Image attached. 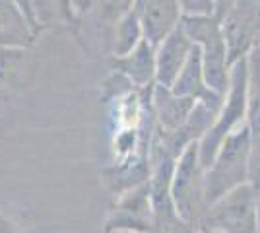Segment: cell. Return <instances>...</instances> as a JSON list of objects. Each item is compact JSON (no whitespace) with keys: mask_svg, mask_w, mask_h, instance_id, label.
<instances>
[{"mask_svg":"<svg viewBox=\"0 0 260 233\" xmlns=\"http://www.w3.org/2000/svg\"><path fill=\"white\" fill-rule=\"evenodd\" d=\"M252 140L254 136L249 126H243L229 134L216 157L206 167L204 185H206L208 206L229 190L250 183V159H252Z\"/></svg>","mask_w":260,"mask_h":233,"instance_id":"cell-1","label":"cell"},{"mask_svg":"<svg viewBox=\"0 0 260 233\" xmlns=\"http://www.w3.org/2000/svg\"><path fill=\"white\" fill-rule=\"evenodd\" d=\"M181 23L186 35L190 37V41L200 51L208 86L219 95H225L233 64L229 58L225 35H223L217 16L216 14L214 16H184Z\"/></svg>","mask_w":260,"mask_h":233,"instance_id":"cell-2","label":"cell"},{"mask_svg":"<svg viewBox=\"0 0 260 233\" xmlns=\"http://www.w3.org/2000/svg\"><path fill=\"white\" fill-rule=\"evenodd\" d=\"M243 126H247V58L231 66V78L223 105L210 130L198 142L202 165H210L225 138Z\"/></svg>","mask_w":260,"mask_h":233,"instance_id":"cell-3","label":"cell"},{"mask_svg":"<svg viewBox=\"0 0 260 233\" xmlns=\"http://www.w3.org/2000/svg\"><path fill=\"white\" fill-rule=\"evenodd\" d=\"M206 167L200 161L198 142H192L175 159L173 179H171V196L179 216L192 229H198L208 210L206 185H204Z\"/></svg>","mask_w":260,"mask_h":233,"instance_id":"cell-4","label":"cell"},{"mask_svg":"<svg viewBox=\"0 0 260 233\" xmlns=\"http://www.w3.org/2000/svg\"><path fill=\"white\" fill-rule=\"evenodd\" d=\"M216 16L225 35L231 64L260 49V0H221Z\"/></svg>","mask_w":260,"mask_h":233,"instance_id":"cell-5","label":"cell"},{"mask_svg":"<svg viewBox=\"0 0 260 233\" xmlns=\"http://www.w3.org/2000/svg\"><path fill=\"white\" fill-rule=\"evenodd\" d=\"M198 229H216L221 233H258L256 189L247 183L212 202Z\"/></svg>","mask_w":260,"mask_h":233,"instance_id":"cell-6","label":"cell"},{"mask_svg":"<svg viewBox=\"0 0 260 233\" xmlns=\"http://www.w3.org/2000/svg\"><path fill=\"white\" fill-rule=\"evenodd\" d=\"M153 206L150 196V181L120 194L115 208L105 222V231L153 233Z\"/></svg>","mask_w":260,"mask_h":233,"instance_id":"cell-7","label":"cell"},{"mask_svg":"<svg viewBox=\"0 0 260 233\" xmlns=\"http://www.w3.org/2000/svg\"><path fill=\"white\" fill-rule=\"evenodd\" d=\"M194 43L183 29V23L155 47V84L171 88L177 76L181 74Z\"/></svg>","mask_w":260,"mask_h":233,"instance_id":"cell-8","label":"cell"},{"mask_svg":"<svg viewBox=\"0 0 260 233\" xmlns=\"http://www.w3.org/2000/svg\"><path fill=\"white\" fill-rule=\"evenodd\" d=\"M146 39L157 47L167 35L183 22V10L179 0H136Z\"/></svg>","mask_w":260,"mask_h":233,"instance_id":"cell-9","label":"cell"},{"mask_svg":"<svg viewBox=\"0 0 260 233\" xmlns=\"http://www.w3.org/2000/svg\"><path fill=\"white\" fill-rule=\"evenodd\" d=\"M150 103H152L153 121L157 124V128L163 132H175L188 121L198 101L192 97L177 95L167 86L153 84L150 91Z\"/></svg>","mask_w":260,"mask_h":233,"instance_id":"cell-10","label":"cell"},{"mask_svg":"<svg viewBox=\"0 0 260 233\" xmlns=\"http://www.w3.org/2000/svg\"><path fill=\"white\" fill-rule=\"evenodd\" d=\"M37 27L16 0H0V49L22 51L33 45Z\"/></svg>","mask_w":260,"mask_h":233,"instance_id":"cell-11","label":"cell"},{"mask_svg":"<svg viewBox=\"0 0 260 233\" xmlns=\"http://www.w3.org/2000/svg\"><path fill=\"white\" fill-rule=\"evenodd\" d=\"M111 68L124 76L136 89H148L155 84V47L144 39L132 53L111 56Z\"/></svg>","mask_w":260,"mask_h":233,"instance_id":"cell-12","label":"cell"},{"mask_svg":"<svg viewBox=\"0 0 260 233\" xmlns=\"http://www.w3.org/2000/svg\"><path fill=\"white\" fill-rule=\"evenodd\" d=\"M177 95H184V97H192V99L200 101V103H214V105H221L225 95H219L217 91L208 86L206 74H204V64H202V56L200 51L194 45L192 53L188 56L186 64L181 70V74L171 86Z\"/></svg>","mask_w":260,"mask_h":233,"instance_id":"cell-13","label":"cell"},{"mask_svg":"<svg viewBox=\"0 0 260 233\" xmlns=\"http://www.w3.org/2000/svg\"><path fill=\"white\" fill-rule=\"evenodd\" d=\"M146 39L144 35V27H142L140 16L136 6L120 20L113 34H111V43H109V53L111 56H124L132 53L138 45Z\"/></svg>","mask_w":260,"mask_h":233,"instance_id":"cell-14","label":"cell"},{"mask_svg":"<svg viewBox=\"0 0 260 233\" xmlns=\"http://www.w3.org/2000/svg\"><path fill=\"white\" fill-rule=\"evenodd\" d=\"M247 126L260 136V49L247 56Z\"/></svg>","mask_w":260,"mask_h":233,"instance_id":"cell-15","label":"cell"},{"mask_svg":"<svg viewBox=\"0 0 260 233\" xmlns=\"http://www.w3.org/2000/svg\"><path fill=\"white\" fill-rule=\"evenodd\" d=\"M136 6V0H98V4L93 6V10L89 14H93L98 18L99 23L105 25V29H109V34H113L115 25L128 14L132 8ZM111 43V41H109Z\"/></svg>","mask_w":260,"mask_h":233,"instance_id":"cell-16","label":"cell"},{"mask_svg":"<svg viewBox=\"0 0 260 233\" xmlns=\"http://www.w3.org/2000/svg\"><path fill=\"white\" fill-rule=\"evenodd\" d=\"M184 16H214L216 2L214 0H179Z\"/></svg>","mask_w":260,"mask_h":233,"instance_id":"cell-17","label":"cell"},{"mask_svg":"<svg viewBox=\"0 0 260 233\" xmlns=\"http://www.w3.org/2000/svg\"><path fill=\"white\" fill-rule=\"evenodd\" d=\"M250 185L260 190V136L252 140V159H250Z\"/></svg>","mask_w":260,"mask_h":233,"instance_id":"cell-18","label":"cell"},{"mask_svg":"<svg viewBox=\"0 0 260 233\" xmlns=\"http://www.w3.org/2000/svg\"><path fill=\"white\" fill-rule=\"evenodd\" d=\"M95 4H98V0H70L74 18H84V16H87L89 12L93 10Z\"/></svg>","mask_w":260,"mask_h":233,"instance_id":"cell-19","label":"cell"},{"mask_svg":"<svg viewBox=\"0 0 260 233\" xmlns=\"http://www.w3.org/2000/svg\"><path fill=\"white\" fill-rule=\"evenodd\" d=\"M20 6L23 8V12L29 16V20L33 22V25L39 29V23H37V14H35V0H16Z\"/></svg>","mask_w":260,"mask_h":233,"instance_id":"cell-20","label":"cell"},{"mask_svg":"<svg viewBox=\"0 0 260 233\" xmlns=\"http://www.w3.org/2000/svg\"><path fill=\"white\" fill-rule=\"evenodd\" d=\"M0 233H18V231L14 229V225H12L6 218H2V216H0Z\"/></svg>","mask_w":260,"mask_h":233,"instance_id":"cell-21","label":"cell"},{"mask_svg":"<svg viewBox=\"0 0 260 233\" xmlns=\"http://www.w3.org/2000/svg\"><path fill=\"white\" fill-rule=\"evenodd\" d=\"M256 231L260 233V190H256Z\"/></svg>","mask_w":260,"mask_h":233,"instance_id":"cell-22","label":"cell"},{"mask_svg":"<svg viewBox=\"0 0 260 233\" xmlns=\"http://www.w3.org/2000/svg\"><path fill=\"white\" fill-rule=\"evenodd\" d=\"M194 233H221V231H216V229H198Z\"/></svg>","mask_w":260,"mask_h":233,"instance_id":"cell-23","label":"cell"}]
</instances>
